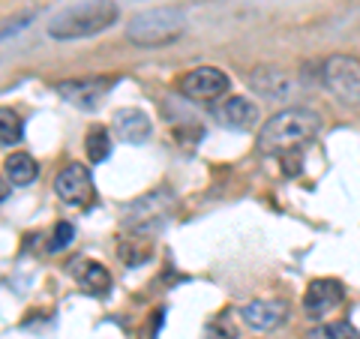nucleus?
Segmentation results:
<instances>
[{"label":"nucleus","instance_id":"1","mask_svg":"<svg viewBox=\"0 0 360 339\" xmlns=\"http://www.w3.org/2000/svg\"><path fill=\"white\" fill-rule=\"evenodd\" d=\"M321 129V117L312 108H285L270 117L258 132V153L262 156H283L300 151L309 144Z\"/></svg>","mask_w":360,"mask_h":339},{"label":"nucleus","instance_id":"2","mask_svg":"<svg viewBox=\"0 0 360 339\" xmlns=\"http://www.w3.org/2000/svg\"><path fill=\"white\" fill-rule=\"evenodd\" d=\"M120 9L115 0H82L60 9L49 21V37L51 39H84L108 30L117 21Z\"/></svg>","mask_w":360,"mask_h":339},{"label":"nucleus","instance_id":"3","mask_svg":"<svg viewBox=\"0 0 360 339\" xmlns=\"http://www.w3.org/2000/svg\"><path fill=\"white\" fill-rule=\"evenodd\" d=\"M184 30H186V18L180 9L156 6V9H144V13L132 15L127 37L135 45H141V49H160V45H172L174 39H180Z\"/></svg>","mask_w":360,"mask_h":339},{"label":"nucleus","instance_id":"4","mask_svg":"<svg viewBox=\"0 0 360 339\" xmlns=\"http://www.w3.org/2000/svg\"><path fill=\"white\" fill-rule=\"evenodd\" d=\"M168 213H172V196L162 189L160 192L153 189L148 196L135 198L132 205L123 207L120 222H123V229L132 231V234H153L165 225Z\"/></svg>","mask_w":360,"mask_h":339},{"label":"nucleus","instance_id":"5","mask_svg":"<svg viewBox=\"0 0 360 339\" xmlns=\"http://www.w3.org/2000/svg\"><path fill=\"white\" fill-rule=\"evenodd\" d=\"M324 84L345 105H360V58L354 54H330L324 60Z\"/></svg>","mask_w":360,"mask_h":339},{"label":"nucleus","instance_id":"6","mask_svg":"<svg viewBox=\"0 0 360 339\" xmlns=\"http://www.w3.org/2000/svg\"><path fill=\"white\" fill-rule=\"evenodd\" d=\"M115 84H117L115 75H94V78H72V82H60L54 90H58L66 103L90 111V108H96L99 103H103L105 94Z\"/></svg>","mask_w":360,"mask_h":339},{"label":"nucleus","instance_id":"7","mask_svg":"<svg viewBox=\"0 0 360 339\" xmlns=\"http://www.w3.org/2000/svg\"><path fill=\"white\" fill-rule=\"evenodd\" d=\"M54 192H58L60 201H66V205H72V207H84L96 196L94 177H90V172L82 162H70L54 177Z\"/></svg>","mask_w":360,"mask_h":339},{"label":"nucleus","instance_id":"8","mask_svg":"<svg viewBox=\"0 0 360 339\" xmlns=\"http://www.w3.org/2000/svg\"><path fill=\"white\" fill-rule=\"evenodd\" d=\"M229 87L231 78L217 66H198V70H189L180 78V94L186 99H217L229 94Z\"/></svg>","mask_w":360,"mask_h":339},{"label":"nucleus","instance_id":"9","mask_svg":"<svg viewBox=\"0 0 360 339\" xmlns=\"http://www.w3.org/2000/svg\"><path fill=\"white\" fill-rule=\"evenodd\" d=\"M250 87L264 99H291L300 90L297 78L288 70H283V66H270V63L255 66L250 72Z\"/></svg>","mask_w":360,"mask_h":339},{"label":"nucleus","instance_id":"10","mask_svg":"<svg viewBox=\"0 0 360 339\" xmlns=\"http://www.w3.org/2000/svg\"><path fill=\"white\" fill-rule=\"evenodd\" d=\"M342 300H345V291H342L340 279H315V282H309L307 295H303V309H307L309 319H324V315H330Z\"/></svg>","mask_w":360,"mask_h":339},{"label":"nucleus","instance_id":"11","mask_svg":"<svg viewBox=\"0 0 360 339\" xmlns=\"http://www.w3.org/2000/svg\"><path fill=\"white\" fill-rule=\"evenodd\" d=\"M111 129H115V135L120 141L141 144V141L150 139L153 123H150V117L144 115L141 108H117L115 117H111Z\"/></svg>","mask_w":360,"mask_h":339},{"label":"nucleus","instance_id":"12","mask_svg":"<svg viewBox=\"0 0 360 339\" xmlns=\"http://www.w3.org/2000/svg\"><path fill=\"white\" fill-rule=\"evenodd\" d=\"M213 117L229 129H252L258 123V105L246 96H229L213 108Z\"/></svg>","mask_w":360,"mask_h":339},{"label":"nucleus","instance_id":"13","mask_svg":"<svg viewBox=\"0 0 360 339\" xmlns=\"http://www.w3.org/2000/svg\"><path fill=\"white\" fill-rule=\"evenodd\" d=\"M285 315H288L285 300H252L240 309L243 324H250L252 331H274V327L285 321Z\"/></svg>","mask_w":360,"mask_h":339},{"label":"nucleus","instance_id":"14","mask_svg":"<svg viewBox=\"0 0 360 339\" xmlns=\"http://www.w3.org/2000/svg\"><path fill=\"white\" fill-rule=\"evenodd\" d=\"M72 274L90 291V295H105V291L111 288L108 270L99 262H90V258H78V262H72Z\"/></svg>","mask_w":360,"mask_h":339},{"label":"nucleus","instance_id":"15","mask_svg":"<svg viewBox=\"0 0 360 339\" xmlns=\"http://www.w3.org/2000/svg\"><path fill=\"white\" fill-rule=\"evenodd\" d=\"M4 172H6V180L13 186H27V184H33L37 180V174H39V165H37V160H33L30 153H9L6 156V162H4Z\"/></svg>","mask_w":360,"mask_h":339},{"label":"nucleus","instance_id":"16","mask_svg":"<svg viewBox=\"0 0 360 339\" xmlns=\"http://www.w3.org/2000/svg\"><path fill=\"white\" fill-rule=\"evenodd\" d=\"M25 135V123H21L18 111L0 108V148H15Z\"/></svg>","mask_w":360,"mask_h":339},{"label":"nucleus","instance_id":"17","mask_svg":"<svg viewBox=\"0 0 360 339\" xmlns=\"http://www.w3.org/2000/svg\"><path fill=\"white\" fill-rule=\"evenodd\" d=\"M84 148H87V160H90V162H105V160H108V153H111L108 129H103V127L90 129V132H87V139H84Z\"/></svg>","mask_w":360,"mask_h":339},{"label":"nucleus","instance_id":"18","mask_svg":"<svg viewBox=\"0 0 360 339\" xmlns=\"http://www.w3.org/2000/svg\"><path fill=\"white\" fill-rule=\"evenodd\" d=\"M309 339H360V333L348 321H330V324L315 327Z\"/></svg>","mask_w":360,"mask_h":339},{"label":"nucleus","instance_id":"19","mask_svg":"<svg viewBox=\"0 0 360 339\" xmlns=\"http://www.w3.org/2000/svg\"><path fill=\"white\" fill-rule=\"evenodd\" d=\"M37 18V9H25V13H18L15 18H9V21H4L0 25V39H6V37H13V33H21L25 30L30 21Z\"/></svg>","mask_w":360,"mask_h":339},{"label":"nucleus","instance_id":"20","mask_svg":"<svg viewBox=\"0 0 360 339\" xmlns=\"http://www.w3.org/2000/svg\"><path fill=\"white\" fill-rule=\"evenodd\" d=\"M72 237H75L72 222H60L58 229H54L51 241H49V252H60V250H66V246L72 243Z\"/></svg>","mask_w":360,"mask_h":339},{"label":"nucleus","instance_id":"21","mask_svg":"<svg viewBox=\"0 0 360 339\" xmlns=\"http://www.w3.org/2000/svg\"><path fill=\"white\" fill-rule=\"evenodd\" d=\"M9 196V180H4V177H0V201H4Z\"/></svg>","mask_w":360,"mask_h":339}]
</instances>
